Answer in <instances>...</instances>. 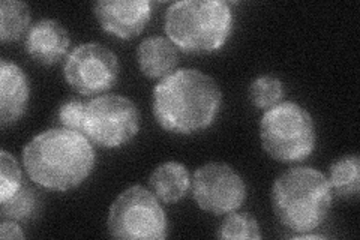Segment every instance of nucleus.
Returning <instances> with one entry per match:
<instances>
[{"label": "nucleus", "instance_id": "f03ea898", "mask_svg": "<svg viewBox=\"0 0 360 240\" xmlns=\"http://www.w3.org/2000/svg\"><path fill=\"white\" fill-rule=\"evenodd\" d=\"M21 159L30 180L62 192L80 187L95 167V152L87 137L63 128L33 137L22 149Z\"/></svg>", "mask_w": 360, "mask_h": 240}, {"label": "nucleus", "instance_id": "9b49d317", "mask_svg": "<svg viewBox=\"0 0 360 240\" xmlns=\"http://www.w3.org/2000/svg\"><path fill=\"white\" fill-rule=\"evenodd\" d=\"M30 86L26 72L6 59L0 61V123L6 128L27 110Z\"/></svg>", "mask_w": 360, "mask_h": 240}, {"label": "nucleus", "instance_id": "7ed1b4c3", "mask_svg": "<svg viewBox=\"0 0 360 240\" xmlns=\"http://www.w3.org/2000/svg\"><path fill=\"white\" fill-rule=\"evenodd\" d=\"M270 201L281 224L296 233H309L328 218L332 191L321 171L295 167L275 180Z\"/></svg>", "mask_w": 360, "mask_h": 240}, {"label": "nucleus", "instance_id": "20e7f679", "mask_svg": "<svg viewBox=\"0 0 360 240\" xmlns=\"http://www.w3.org/2000/svg\"><path fill=\"white\" fill-rule=\"evenodd\" d=\"M165 33L185 53H212L227 42L233 29L230 5L221 0H182L165 13Z\"/></svg>", "mask_w": 360, "mask_h": 240}, {"label": "nucleus", "instance_id": "aec40b11", "mask_svg": "<svg viewBox=\"0 0 360 240\" xmlns=\"http://www.w3.org/2000/svg\"><path fill=\"white\" fill-rule=\"evenodd\" d=\"M2 204V215L13 221H26L37 212V196L32 189L22 187L14 197Z\"/></svg>", "mask_w": 360, "mask_h": 240}, {"label": "nucleus", "instance_id": "6ab92c4d", "mask_svg": "<svg viewBox=\"0 0 360 240\" xmlns=\"http://www.w3.org/2000/svg\"><path fill=\"white\" fill-rule=\"evenodd\" d=\"M22 188V175L17 159L6 151L0 152V203L8 201Z\"/></svg>", "mask_w": 360, "mask_h": 240}, {"label": "nucleus", "instance_id": "9d476101", "mask_svg": "<svg viewBox=\"0 0 360 240\" xmlns=\"http://www.w3.org/2000/svg\"><path fill=\"white\" fill-rule=\"evenodd\" d=\"M94 14L105 32L120 39H131L144 30L152 15L148 0H99Z\"/></svg>", "mask_w": 360, "mask_h": 240}, {"label": "nucleus", "instance_id": "4468645a", "mask_svg": "<svg viewBox=\"0 0 360 240\" xmlns=\"http://www.w3.org/2000/svg\"><path fill=\"white\" fill-rule=\"evenodd\" d=\"M191 175L188 168L180 163H164L158 165L149 179L150 191L164 203H177L191 189Z\"/></svg>", "mask_w": 360, "mask_h": 240}, {"label": "nucleus", "instance_id": "6e6552de", "mask_svg": "<svg viewBox=\"0 0 360 240\" xmlns=\"http://www.w3.org/2000/svg\"><path fill=\"white\" fill-rule=\"evenodd\" d=\"M119 72L117 56L98 42L78 45L63 66L66 83L86 96L107 92L116 84Z\"/></svg>", "mask_w": 360, "mask_h": 240}, {"label": "nucleus", "instance_id": "f257e3e1", "mask_svg": "<svg viewBox=\"0 0 360 240\" xmlns=\"http://www.w3.org/2000/svg\"><path fill=\"white\" fill-rule=\"evenodd\" d=\"M222 92L218 83L193 68L164 77L153 89L152 110L160 127L174 134H194L209 128L218 116Z\"/></svg>", "mask_w": 360, "mask_h": 240}, {"label": "nucleus", "instance_id": "39448f33", "mask_svg": "<svg viewBox=\"0 0 360 240\" xmlns=\"http://www.w3.org/2000/svg\"><path fill=\"white\" fill-rule=\"evenodd\" d=\"M260 140L264 151L279 163H299L315 147L317 132L311 114L296 102H279L260 120Z\"/></svg>", "mask_w": 360, "mask_h": 240}, {"label": "nucleus", "instance_id": "412c9836", "mask_svg": "<svg viewBox=\"0 0 360 240\" xmlns=\"http://www.w3.org/2000/svg\"><path fill=\"white\" fill-rule=\"evenodd\" d=\"M86 108H87V102L78 101V99L66 101L58 111V122L60 125V128L80 132L84 135Z\"/></svg>", "mask_w": 360, "mask_h": 240}, {"label": "nucleus", "instance_id": "a211bd4d", "mask_svg": "<svg viewBox=\"0 0 360 240\" xmlns=\"http://www.w3.org/2000/svg\"><path fill=\"white\" fill-rule=\"evenodd\" d=\"M284 96V86L279 78L274 75L257 77L250 87V98L258 108H270Z\"/></svg>", "mask_w": 360, "mask_h": 240}, {"label": "nucleus", "instance_id": "4be33fe9", "mask_svg": "<svg viewBox=\"0 0 360 240\" xmlns=\"http://www.w3.org/2000/svg\"><path fill=\"white\" fill-rule=\"evenodd\" d=\"M0 237L2 239H25V233H22L20 225L15 221L6 220L0 224Z\"/></svg>", "mask_w": 360, "mask_h": 240}, {"label": "nucleus", "instance_id": "423d86ee", "mask_svg": "<svg viewBox=\"0 0 360 240\" xmlns=\"http://www.w3.org/2000/svg\"><path fill=\"white\" fill-rule=\"evenodd\" d=\"M167 216L155 194L141 185L120 192L108 212V232L123 240H162Z\"/></svg>", "mask_w": 360, "mask_h": 240}, {"label": "nucleus", "instance_id": "f8f14e48", "mask_svg": "<svg viewBox=\"0 0 360 240\" xmlns=\"http://www.w3.org/2000/svg\"><path fill=\"white\" fill-rule=\"evenodd\" d=\"M68 47L70 35L58 20H39L27 32L26 51L41 65L58 63L66 54Z\"/></svg>", "mask_w": 360, "mask_h": 240}, {"label": "nucleus", "instance_id": "f3484780", "mask_svg": "<svg viewBox=\"0 0 360 240\" xmlns=\"http://www.w3.org/2000/svg\"><path fill=\"white\" fill-rule=\"evenodd\" d=\"M218 236L229 240H245L262 239L260 225L250 213H230L221 224Z\"/></svg>", "mask_w": 360, "mask_h": 240}, {"label": "nucleus", "instance_id": "ddd939ff", "mask_svg": "<svg viewBox=\"0 0 360 240\" xmlns=\"http://www.w3.org/2000/svg\"><path fill=\"white\" fill-rule=\"evenodd\" d=\"M137 62L146 77L164 78L177 65L176 45L164 37L146 38L137 49Z\"/></svg>", "mask_w": 360, "mask_h": 240}, {"label": "nucleus", "instance_id": "2eb2a0df", "mask_svg": "<svg viewBox=\"0 0 360 240\" xmlns=\"http://www.w3.org/2000/svg\"><path fill=\"white\" fill-rule=\"evenodd\" d=\"M329 187L332 194L341 198L357 197L360 191V159L357 155H347L330 167Z\"/></svg>", "mask_w": 360, "mask_h": 240}, {"label": "nucleus", "instance_id": "dca6fc26", "mask_svg": "<svg viewBox=\"0 0 360 240\" xmlns=\"http://www.w3.org/2000/svg\"><path fill=\"white\" fill-rule=\"evenodd\" d=\"M30 25V9L18 0H4L0 4V39L2 42L18 41Z\"/></svg>", "mask_w": 360, "mask_h": 240}, {"label": "nucleus", "instance_id": "1a4fd4ad", "mask_svg": "<svg viewBox=\"0 0 360 240\" xmlns=\"http://www.w3.org/2000/svg\"><path fill=\"white\" fill-rule=\"evenodd\" d=\"M191 187L198 208L213 215H229L246 200L245 180L224 163H209L197 168Z\"/></svg>", "mask_w": 360, "mask_h": 240}, {"label": "nucleus", "instance_id": "0eeeda50", "mask_svg": "<svg viewBox=\"0 0 360 240\" xmlns=\"http://www.w3.org/2000/svg\"><path fill=\"white\" fill-rule=\"evenodd\" d=\"M140 131V113L122 95L107 94L87 102L84 135L99 147L116 149L129 143Z\"/></svg>", "mask_w": 360, "mask_h": 240}]
</instances>
